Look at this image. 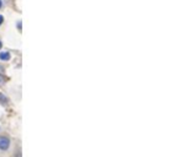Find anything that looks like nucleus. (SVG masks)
Instances as JSON below:
<instances>
[{
  "label": "nucleus",
  "mask_w": 180,
  "mask_h": 157,
  "mask_svg": "<svg viewBox=\"0 0 180 157\" xmlns=\"http://www.w3.org/2000/svg\"><path fill=\"white\" fill-rule=\"evenodd\" d=\"M10 147V140L6 136H0V150L6 151Z\"/></svg>",
  "instance_id": "nucleus-1"
},
{
  "label": "nucleus",
  "mask_w": 180,
  "mask_h": 157,
  "mask_svg": "<svg viewBox=\"0 0 180 157\" xmlns=\"http://www.w3.org/2000/svg\"><path fill=\"white\" fill-rule=\"evenodd\" d=\"M0 59L4 60V61H7L10 59V54L7 53V52H3V53H0Z\"/></svg>",
  "instance_id": "nucleus-2"
},
{
  "label": "nucleus",
  "mask_w": 180,
  "mask_h": 157,
  "mask_svg": "<svg viewBox=\"0 0 180 157\" xmlns=\"http://www.w3.org/2000/svg\"><path fill=\"white\" fill-rule=\"evenodd\" d=\"M0 102L1 103H7V97L5 96V95H3V93H0Z\"/></svg>",
  "instance_id": "nucleus-3"
},
{
  "label": "nucleus",
  "mask_w": 180,
  "mask_h": 157,
  "mask_svg": "<svg viewBox=\"0 0 180 157\" xmlns=\"http://www.w3.org/2000/svg\"><path fill=\"white\" fill-rule=\"evenodd\" d=\"M3 21H4V17H3V16H1V15H0V25H1V23H3Z\"/></svg>",
  "instance_id": "nucleus-4"
},
{
  "label": "nucleus",
  "mask_w": 180,
  "mask_h": 157,
  "mask_svg": "<svg viewBox=\"0 0 180 157\" xmlns=\"http://www.w3.org/2000/svg\"><path fill=\"white\" fill-rule=\"evenodd\" d=\"M3 82H4V80H3V77H1V76H0V85H1Z\"/></svg>",
  "instance_id": "nucleus-5"
},
{
  "label": "nucleus",
  "mask_w": 180,
  "mask_h": 157,
  "mask_svg": "<svg viewBox=\"0 0 180 157\" xmlns=\"http://www.w3.org/2000/svg\"><path fill=\"white\" fill-rule=\"evenodd\" d=\"M1 5H3V3H1V0H0V7H1Z\"/></svg>",
  "instance_id": "nucleus-6"
},
{
  "label": "nucleus",
  "mask_w": 180,
  "mask_h": 157,
  "mask_svg": "<svg viewBox=\"0 0 180 157\" xmlns=\"http://www.w3.org/2000/svg\"><path fill=\"white\" fill-rule=\"evenodd\" d=\"M1 47H3V44H1V42H0V49H1Z\"/></svg>",
  "instance_id": "nucleus-7"
}]
</instances>
